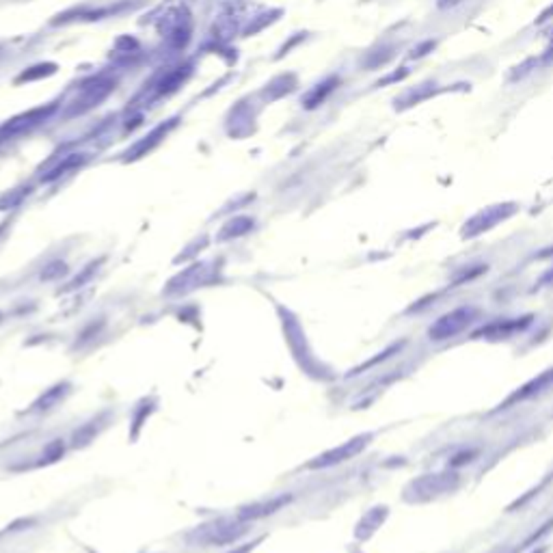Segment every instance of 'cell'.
Segmentation results:
<instances>
[{
    "label": "cell",
    "instance_id": "6da1fadb",
    "mask_svg": "<svg viewBox=\"0 0 553 553\" xmlns=\"http://www.w3.org/2000/svg\"><path fill=\"white\" fill-rule=\"evenodd\" d=\"M519 212V206L512 203V201H506V203H495V206H489L484 210H480L475 212L473 217L462 225L460 229V236L462 238H478V236H482L487 234V231H491L493 227H497L499 223H504L508 221L510 217H514V214Z\"/></svg>",
    "mask_w": 553,
    "mask_h": 553
},
{
    "label": "cell",
    "instance_id": "7a4b0ae2",
    "mask_svg": "<svg viewBox=\"0 0 553 553\" xmlns=\"http://www.w3.org/2000/svg\"><path fill=\"white\" fill-rule=\"evenodd\" d=\"M478 316V309L471 307V305H465V307H458V309H452L448 314H443L435 325H430L428 329V337L435 342H443V340H452V337L460 335L465 331Z\"/></svg>",
    "mask_w": 553,
    "mask_h": 553
},
{
    "label": "cell",
    "instance_id": "3957f363",
    "mask_svg": "<svg viewBox=\"0 0 553 553\" xmlns=\"http://www.w3.org/2000/svg\"><path fill=\"white\" fill-rule=\"evenodd\" d=\"M372 441V435L365 433V435H359V437H352L350 441L342 443V445H337V448L325 452L323 456H318L316 460L309 462V469H327V467H335V465H340V462H346L354 456H359L368 445Z\"/></svg>",
    "mask_w": 553,
    "mask_h": 553
},
{
    "label": "cell",
    "instance_id": "277c9868",
    "mask_svg": "<svg viewBox=\"0 0 553 553\" xmlns=\"http://www.w3.org/2000/svg\"><path fill=\"white\" fill-rule=\"evenodd\" d=\"M532 325V316L523 318H504V320H495V323L480 327L478 331L471 333L473 340H510L516 333H523Z\"/></svg>",
    "mask_w": 553,
    "mask_h": 553
},
{
    "label": "cell",
    "instance_id": "5b68a950",
    "mask_svg": "<svg viewBox=\"0 0 553 553\" xmlns=\"http://www.w3.org/2000/svg\"><path fill=\"white\" fill-rule=\"evenodd\" d=\"M443 91H448V89H443L439 87L437 82H421L413 89H408V91H404L400 98L394 100L396 104V111H406V109H413V106L426 102V100H430V98H437L439 93Z\"/></svg>",
    "mask_w": 553,
    "mask_h": 553
},
{
    "label": "cell",
    "instance_id": "8992f818",
    "mask_svg": "<svg viewBox=\"0 0 553 553\" xmlns=\"http://www.w3.org/2000/svg\"><path fill=\"white\" fill-rule=\"evenodd\" d=\"M551 387H553V370H547V372L538 374V377L534 379V381L525 383L521 389H516L514 394L504 402V408H508V406H512V404H516V402L529 400V398H534V396H541L543 391H547V389H551Z\"/></svg>",
    "mask_w": 553,
    "mask_h": 553
},
{
    "label": "cell",
    "instance_id": "52a82bcc",
    "mask_svg": "<svg viewBox=\"0 0 553 553\" xmlns=\"http://www.w3.org/2000/svg\"><path fill=\"white\" fill-rule=\"evenodd\" d=\"M290 495H279V497H273L271 502H262V504H253L248 508H242L240 510V519L242 521H257V519H264V516L269 514H275L277 510H281L285 504H290Z\"/></svg>",
    "mask_w": 553,
    "mask_h": 553
},
{
    "label": "cell",
    "instance_id": "ba28073f",
    "mask_svg": "<svg viewBox=\"0 0 553 553\" xmlns=\"http://www.w3.org/2000/svg\"><path fill=\"white\" fill-rule=\"evenodd\" d=\"M244 532H246L244 525H219L208 536V543L210 545H231L234 541H238Z\"/></svg>",
    "mask_w": 553,
    "mask_h": 553
},
{
    "label": "cell",
    "instance_id": "9c48e42d",
    "mask_svg": "<svg viewBox=\"0 0 553 553\" xmlns=\"http://www.w3.org/2000/svg\"><path fill=\"white\" fill-rule=\"evenodd\" d=\"M385 514H387V508H374L372 512H368L361 519L359 527H356V538H363V541L370 538V534L377 527H381Z\"/></svg>",
    "mask_w": 553,
    "mask_h": 553
},
{
    "label": "cell",
    "instance_id": "30bf717a",
    "mask_svg": "<svg viewBox=\"0 0 553 553\" xmlns=\"http://www.w3.org/2000/svg\"><path fill=\"white\" fill-rule=\"evenodd\" d=\"M413 487L419 491V493H428V495H437V493H443V491H448L452 489L450 487V480L448 478H443V475H426L421 480H417V482H413Z\"/></svg>",
    "mask_w": 553,
    "mask_h": 553
},
{
    "label": "cell",
    "instance_id": "8fae6325",
    "mask_svg": "<svg viewBox=\"0 0 553 553\" xmlns=\"http://www.w3.org/2000/svg\"><path fill=\"white\" fill-rule=\"evenodd\" d=\"M67 391H69V385L67 383H61L57 387L48 389L46 394L33 404V411H42V408H44V411H48V408H52L59 400H63V396H67Z\"/></svg>",
    "mask_w": 553,
    "mask_h": 553
},
{
    "label": "cell",
    "instance_id": "7c38bea8",
    "mask_svg": "<svg viewBox=\"0 0 553 553\" xmlns=\"http://www.w3.org/2000/svg\"><path fill=\"white\" fill-rule=\"evenodd\" d=\"M536 67H541V59H538V57H529V59H525L521 65H516V67L510 71V76H508V78H510L512 82H514V80H521V78H525L527 74H532V71L536 69Z\"/></svg>",
    "mask_w": 553,
    "mask_h": 553
},
{
    "label": "cell",
    "instance_id": "4fadbf2b",
    "mask_svg": "<svg viewBox=\"0 0 553 553\" xmlns=\"http://www.w3.org/2000/svg\"><path fill=\"white\" fill-rule=\"evenodd\" d=\"M335 84H337V78H331V80H327V82L320 84V87L316 89V91L309 96V100H307V106H316V104L323 102V100H325V96H327V93H331L333 89H335Z\"/></svg>",
    "mask_w": 553,
    "mask_h": 553
},
{
    "label": "cell",
    "instance_id": "5bb4252c",
    "mask_svg": "<svg viewBox=\"0 0 553 553\" xmlns=\"http://www.w3.org/2000/svg\"><path fill=\"white\" fill-rule=\"evenodd\" d=\"M396 55V48H381L379 52H372V57L368 59V67H379V65H385L387 61H391Z\"/></svg>",
    "mask_w": 553,
    "mask_h": 553
},
{
    "label": "cell",
    "instance_id": "9a60e30c",
    "mask_svg": "<svg viewBox=\"0 0 553 553\" xmlns=\"http://www.w3.org/2000/svg\"><path fill=\"white\" fill-rule=\"evenodd\" d=\"M435 48H437V42L435 39H426V42H421L419 46H415L411 52H408V59H421L426 55H430Z\"/></svg>",
    "mask_w": 553,
    "mask_h": 553
},
{
    "label": "cell",
    "instance_id": "2e32d148",
    "mask_svg": "<svg viewBox=\"0 0 553 553\" xmlns=\"http://www.w3.org/2000/svg\"><path fill=\"white\" fill-rule=\"evenodd\" d=\"M408 74H411V69H408V67H402V69L394 71V74H389L387 78L379 80V82H377V87H385V84H389V82H400V80H402V78H406Z\"/></svg>",
    "mask_w": 553,
    "mask_h": 553
},
{
    "label": "cell",
    "instance_id": "e0dca14e",
    "mask_svg": "<svg viewBox=\"0 0 553 553\" xmlns=\"http://www.w3.org/2000/svg\"><path fill=\"white\" fill-rule=\"evenodd\" d=\"M50 269H52V271H46V273L42 275L44 279H52V277H57V275H63V273H65V264L57 262V264H52Z\"/></svg>",
    "mask_w": 553,
    "mask_h": 553
},
{
    "label": "cell",
    "instance_id": "ac0fdd59",
    "mask_svg": "<svg viewBox=\"0 0 553 553\" xmlns=\"http://www.w3.org/2000/svg\"><path fill=\"white\" fill-rule=\"evenodd\" d=\"M538 59H541V65H549V63H553V37H551V44L547 46V50L543 52V55H541Z\"/></svg>",
    "mask_w": 553,
    "mask_h": 553
},
{
    "label": "cell",
    "instance_id": "d6986e66",
    "mask_svg": "<svg viewBox=\"0 0 553 553\" xmlns=\"http://www.w3.org/2000/svg\"><path fill=\"white\" fill-rule=\"evenodd\" d=\"M551 17H553V3H551V5H549V7H547V9H545V11H543V13H541L538 17H536V24L541 26V24L549 22V20H551Z\"/></svg>",
    "mask_w": 553,
    "mask_h": 553
},
{
    "label": "cell",
    "instance_id": "ffe728a7",
    "mask_svg": "<svg viewBox=\"0 0 553 553\" xmlns=\"http://www.w3.org/2000/svg\"><path fill=\"white\" fill-rule=\"evenodd\" d=\"M462 3H465V0H437V7L439 9H454Z\"/></svg>",
    "mask_w": 553,
    "mask_h": 553
},
{
    "label": "cell",
    "instance_id": "44dd1931",
    "mask_svg": "<svg viewBox=\"0 0 553 553\" xmlns=\"http://www.w3.org/2000/svg\"><path fill=\"white\" fill-rule=\"evenodd\" d=\"M538 285H541V288H545V285H549V288H553V269H551L549 273H545V275L541 277Z\"/></svg>",
    "mask_w": 553,
    "mask_h": 553
},
{
    "label": "cell",
    "instance_id": "7402d4cb",
    "mask_svg": "<svg viewBox=\"0 0 553 553\" xmlns=\"http://www.w3.org/2000/svg\"><path fill=\"white\" fill-rule=\"evenodd\" d=\"M538 257H541V260H549V257H553V244L547 246V248H543V251L538 253Z\"/></svg>",
    "mask_w": 553,
    "mask_h": 553
}]
</instances>
